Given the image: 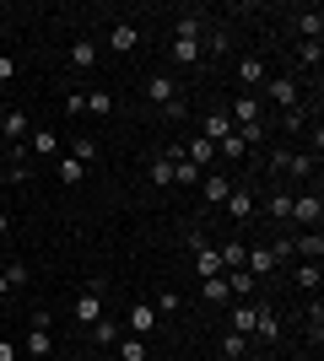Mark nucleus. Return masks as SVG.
<instances>
[{
	"instance_id": "obj_1",
	"label": "nucleus",
	"mask_w": 324,
	"mask_h": 361,
	"mask_svg": "<svg viewBox=\"0 0 324 361\" xmlns=\"http://www.w3.org/2000/svg\"><path fill=\"white\" fill-rule=\"evenodd\" d=\"M146 103H157L168 119H179L184 114V97H179V81H173L168 71H157V75H146Z\"/></svg>"
},
{
	"instance_id": "obj_2",
	"label": "nucleus",
	"mask_w": 324,
	"mask_h": 361,
	"mask_svg": "<svg viewBox=\"0 0 324 361\" xmlns=\"http://www.w3.org/2000/svg\"><path fill=\"white\" fill-rule=\"evenodd\" d=\"M49 324H54V318H49L44 307H32V313H28V356L32 361L54 356V334H49Z\"/></svg>"
},
{
	"instance_id": "obj_3",
	"label": "nucleus",
	"mask_w": 324,
	"mask_h": 361,
	"mask_svg": "<svg viewBox=\"0 0 324 361\" xmlns=\"http://www.w3.org/2000/svg\"><path fill=\"white\" fill-rule=\"evenodd\" d=\"M71 318H76V324H87V329L103 318V286H97V281H87V286L76 291V302H71Z\"/></svg>"
},
{
	"instance_id": "obj_4",
	"label": "nucleus",
	"mask_w": 324,
	"mask_h": 361,
	"mask_svg": "<svg viewBox=\"0 0 324 361\" xmlns=\"http://www.w3.org/2000/svg\"><path fill=\"white\" fill-rule=\"evenodd\" d=\"M222 205H227V216L238 226H248V221H254V211H260V205H254V189H244V183H232V195L222 200Z\"/></svg>"
},
{
	"instance_id": "obj_5",
	"label": "nucleus",
	"mask_w": 324,
	"mask_h": 361,
	"mask_svg": "<svg viewBox=\"0 0 324 361\" xmlns=\"http://www.w3.org/2000/svg\"><path fill=\"white\" fill-rule=\"evenodd\" d=\"M254 324H260V302L238 297V302L227 307V329H232V334H254Z\"/></svg>"
},
{
	"instance_id": "obj_6",
	"label": "nucleus",
	"mask_w": 324,
	"mask_h": 361,
	"mask_svg": "<svg viewBox=\"0 0 324 361\" xmlns=\"http://www.w3.org/2000/svg\"><path fill=\"white\" fill-rule=\"evenodd\" d=\"M157 324H162V318H157V307H152V302H136V307L124 313V329L136 334V340H146V334H152Z\"/></svg>"
},
{
	"instance_id": "obj_7",
	"label": "nucleus",
	"mask_w": 324,
	"mask_h": 361,
	"mask_svg": "<svg viewBox=\"0 0 324 361\" xmlns=\"http://www.w3.org/2000/svg\"><path fill=\"white\" fill-rule=\"evenodd\" d=\"M287 248H292L297 259L319 264V259H324V238H319V226H313V232H297V238H287Z\"/></svg>"
},
{
	"instance_id": "obj_8",
	"label": "nucleus",
	"mask_w": 324,
	"mask_h": 361,
	"mask_svg": "<svg viewBox=\"0 0 324 361\" xmlns=\"http://www.w3.org/2000/svg\"><path fill=\"white\" fill-rule=\"evenodd\" d=\"M227 119H232V130H238V124H254L260 119V97H254V92H238L227 103Z\"/></svg>"
},
{
	"instance_id": "obj_9",
	"label": "nucleus",
	"mask_w": 324,
	"mask_h": 361,
	"mask_svg": "<svg viewBox=\"0 0 324 361\" xmlns=\"http://www.w3.org/2000/svg\"><path fill=\"white\" fill-rule=\"evenodd\" d=\"M265 92H270L276 108H297V81L292 75H265Z\"/></svg>"
},
{
	"instance_id": "obj_10",
	"label": "nucleus",
	"mask_w": 324,
	"mask_h": 361,
	"mask_svg": "<svg viewBox=\"0 0 324 361\" xmlns=\"http://www.w3.org/2000/svg\"><path fill=\"white\" fill-rule=\"evenodd\" d=\"M319 216H324L319 195H292V221L297 226H319Z\"/></svg>"
},
{
	"instance_id": "obj_11",
	"label": "nucleus",
	"mask_w": 324,
	"mask_h": 361,
	"mask_svg": "<svg viewBox=\"0 0 324 361\" xmlns=\"http://www.w3.org/2000/svg\"><path fill=\"white\" fill-rule=\"evenodd\" d=\"M227 195H232L227 173H216V167H211V173H205V178H200V200H205V205H222V200H227Z\"/></svg>"
},
{
	"instance_id": "obj_12",
	"label": "nucleus",
	"mask_w": 324,
	"mask_h": 361,
	"mask_svg": "<svg viewBox=\"0 0 324 361\" xmlns=\"http://www.w3.org/2000/svg\"><path fill=\"white\" fill-rule=\"evenodd\" d=\"M265 60L260 54H244V60H238V81H244V92H254V87H265Z\"/></svg>"
},
{
	"instance_id": "obj_13",
	"label": "nucleus",
	"mask_w": 324,
	"mask_h": 361,
	"mask_svg": "<svg viewBox=\"0 0 324 361\" xmlns=\"http://www.w3.org/2000/svg\"><path fill=\"white\" fill-rule=\"evenodd\" d=\"M184 157H189V162H195V167H200V173H211V167H216V146H211V140H205V135L184 140Z\"/></svg>"
},
{
	"instance_id": "obj_14",
	"label": "nucleus",
	"mask_w": 324,
	"mask_h": 361,
	"mask_svg": "<svg viewBox=\"0 0 324 361\" xmlns=\"http://www.w3.org/2000/svg\"><path fill=\"white\" fill-rule=\"evenodd\" d=\"M265 216L276 226H292V189H276V195L265 200Z\"/></svg>"
},
{
	"instance_id": "obj_15",
	"label": "nucleus",
	"mask_w": 324,
	"mask_h": 361,
	"mask_svg": "<svg viewBox=\"0 0 324 361\" xmlns=\"http://www.w3.org/2000/svg\"><path fill=\"white\" fill-rule=\"evenodd\" d=\"M200 135L211 140V146H216V140H227V135H232V119H227V108H211V114H205Z\"/></svg>"
},
{
	"instance_id": "obj_16",
	"label": "nucleus",
	"mask_w": 324,
	"mask_h": 361,
	"mask_svg": "<svg viewBox=\"0 0 324 361\" xmlns=\"http://www.w3.org/2000/svg\"><path fill=\"white\" fill-rule=\"evenodd\" d=\"M136 44H140V32L130 27V22H114V27H108V49H114V54H130Z\"/></svg>"
},
{
	"instance_id": "obj_17",
	"label": "nucleus",
	"mask_w": 324,
	"mask_h": 361,
	"mask_svg": "<svg viewBox=\"0 0 324 361\" xmlns=\"http://www.w3.org/2000/svg\"><path fill=\"white\" fill-rule=\"evenodd\" d=\"M65 60H71V71H92V65H97V44H92V38H76Z\"/></svg>"
},
{
	"instance_id": "obj_18",
	"label": "nucleus",
	"mask_w": 324,
	"mask_h": 361,
	"mask_svg": "<svg viewBox=\"0 0 324 361\" xmlns=\"http://www.w3.org/2000/svg\"><path fill=\"white\" fill-rule=\"evenodd\" d=\"M189 254H195V275H200V281H211V275H222V254H216L211 243H205V248H189Z\"/></svg>"
},
{
	"instance_id": "obj_19",
	"label": "nucleus",
	"mask_w": 324,
	"mask_h": 361,
	"mask_svg": "<svg viewBox=\"0 0 324 361\" xmlns=\"http://www.w3.org/2000/svg\"><path fill=\"white\" fill-rule=\"evenodd\" d=\"M216 254H222V270H244V259H248V243H244V238H227L222 248H216Z\"/></svg>"
},
{
	"instance_id": "obj_20",
	"label": "nucleus",
	"mask_w": 324,
	"mask_h": 361,
	"mask_svg": "<svg viewBox=\"0 0 324 361\" xmlns=\"http://www.w3.org/2000/svg\"><path fill=\"white\" fill-rule=\"evenodd\" d=\"M200 178H205V173L189 162V157H179V162H173V183H179V189H200Z\"/></svg>"
},
{
	"instance_id": "obj_21",
	"label": "nucleus",
	"mask_w": 324,
	"mask_h": 361,
	"mask_svg": "<svg viewBox=\"0 0 324 361\" xmlns=\"http://www.w3.org/2000/svg\"><path fill=\"white\" fill-rule=\"evenodd\" d=\"M313 167H319V157H313V151H292V162H287V178H313Z\"/></svg>"
},
{
	"instance_id": "obj_22",
	"label": "nucleus",
	"mask_w": 324,
	"mask_h": 361,
	"mask_svg": "<svg viewBox=\"0 0 324 361\" xmlns=\"http://www.w3.org/2000/svg\"><path fill=\"white\" fill-rule=\"evenodd\" d=\"M297 32H303V44H319V32H324V11H319V6L297 16Z\"/></svg>"
},
{
	"instance_id": "obj_23",
	"label": "nucleus",
	"mask_w": 324,
	"mask_h": 361,
	"mask_svg": "<svg viewBox=\"0 0 324 361\" xmlns=\"http://www.w3.org/2000/svg\"><path fill=\"white\" fill-rule=\"evenodd\" d=\"M292 281H297V286H303V291H313V297H319V281H324V270H319V264H308V259H303V264H297V270H292Z\"/></svg>"
},
{
	"instance_id": "obj_24",
	"label": "nucleus",
	"mask_w": 324,
	"mask_h": 361,
	"mask_svg": "<svg viewBox=\"0 0 324 361\" xmlns=\"http://www.w3.org/2000/svg\"><path fill=\"white\" fill-rule=\"evenodd\" d=\"M254 334H260V340H281V318L270 313V302H260V324H254Z\"/></svg>"
},
{
	"instance_id": "obj_25",
	"label": "nucleus",
	"mask_w": 324,
	"mask_h": 361,
	"mask_svg": "<svg viewBox=\"0 0 324 361\" xmlns=\"http://www.w3.org/2000/svg\"><path fill=\"white\" fill-rule=\"evenodd\" d=\"M222 157H227V162H244V157H248V146L238 140V130H232L227 140H216V162H222Z\"/></svg>"
},
{
	"instance_id": "obj_26",
	"label": "nucleus",
	"mask_w": 324,
	"mask_h": 361,
	"mask_svg": "<svg viewBox=\"0 0 324 361\" xmlns=\"http://www.w3.org/2000/svg\"><path fill=\"white\" fill-rule=\"evenodd\" d=\"M81 103H87V114H97V119H108V114H114V97H108L103 87H97V92H81Z\"/></svg>"
},
{
	"instance_id": "obj_27",
	"label": "nucleus",
	"mask_w": 324,
	"mask_h": 361,
	"mask_svg": "<svg viewBox=\"0 0 324 361\" xmlns=\"http://www.w3.org/2000/svg\"><path fill=\"white\" fill-rule=\"evenodd\" d=\"M254 286H260V281H254L248 270H227V291L232 297H254Z\"/></svg>"
},
{
	"instance_id": "obj_28",
	"label": "nucleus",
	"mask_w": 324,
	"mask_h": 361,
	"mask_svg": "<svg viewBox=\"0 0 324 361\" xmlns=\"http://www.w3.org/2000/svg\"><path fill=\"white\" fill-rule=\"evenodd\" d=\"M28 151H32V157H54V151H60V140L49 135V130H32V135H28Z\"/></svg>"
},
{
	"instance_id": "obj_29",
	"label": "nucleus",
	"mask_w": 324,
	"mask_h": 361,
	"mask_svg": "<svg viewBox=\"0 0 324 361\" xmlns=\"http://www.w3.org/2000/svg\"><path fill=\"white\" fill-rule=\"evenodd\" d=\"M222 356H227V361H244L248 356V334H222Z\"/></svg>"
},
{
	"instance_id": "obj_30",
	"label": "nucleus",
	"mask_w": 324,
	"mask_h": 361,
	"mask_svg": "<svg viewBox=\"0 0 324 361\" xmlns=\"http://www.w3.org/2000/svg\"><path fill=\"white\" fill-rule=\"evenodd\" d=\"M71 157H76L81 167H92L97 162V140L92 135H76V140H71Z\"/></svg>"
},
{
	"instance_id": "obj_31",
	"label": "nucleus",
	"mask_w": 324,
	"mask_h": 361,
	"mask_svg": "<svg viewBox=\"0 0 324 361\" xmlns=\"http://www.w3.org/2000/svg\"><path fill=\"white\" fill-rule=\"evenodd\" d=\"M119 361H146V340H136V334H119Z\"/></svg>"
},
{
	"instance_id": "obj_32",
	"label": "nucleus",
	"mask_w": 324,
	"mask_h": 361,
	"mask_svg": "<svg viewBox=\"0 0 324 361\" xmlns=\"http://www.w3.org/2000/svg\"><path fill=\"white\" fill-rule=\"evenodd\" d=\"M200 27H205L200 11H184V16H179V38H189V44H200Z\"/></svg>"
},
{
	"instance_id": "obj_33",
	"label": "nucleus",
	"mask_w": 324,
	"mask_h": 361,
	"mask_svg": "<svg viewBox=\"0 0 324 361\" xmlns=\"http://www.w3.org/2000/svg\"><path fill=\"white\" fill-rule=\"evenodd\" d=\"M200 297L205 302H227L232 291H227V275H211V281H200Z\"/></svg>"
},
{
	"instance_id": "obj_34",
	"label": "nucleus",
	"mask_w": 324,
	"mask_h": 361,
	"mask_svg": "<svg viewBox=\"0 0 324 361\" xmlns=\"http://www.w3.org/2000/svg\"><path fill=\"white\" fill-rule=\"evenodd\" d=\"M92 340H97V345H119V324H114V318H97V324H92Z\"/></svg>"
},
{
	"instance_id": "obj_35",
	"label": "nucleus",
	"mask_w": 324,
	"mask_h": 361,
	"mask_svg": "<svg viewBox=\"0 0 324 361\" xmlns=\"http://www.w3.org/2000/svg\"><path fill=\"white\" fill-rule=\"evenodd\" d=\"M265 135H270V130H265V119H254V124H238V140H244V146H265Z\"/></svg>"
},
{
	"instance_id": "obj_36",
	"label": "nucleus",
	"mask_w": 324,
	"mask_h": 361,
	"mask_svg": "<svg viewBox=\"0 0 324 361\" xmlns=\"http://www.w3.org/2000/svg\"><path fill=\"white\" fill-rule=\"evenodd\" d=\"M81 178H87V167H81L76 157H60V183H71V189H76Z\"/></svg>"
},
{
	"instance_id": "obj_37",
	"label": "nucleus",
	"mask_w": 324,
	"mask_h": 361,
	"mask_svg": "<svg viewBox=\"0 0 324 361\" xmlns=\"http://www.w3.org/2000/svg\"><path fill=\"white\" fill-rule=\"evenodd\" d=\"M6 178L11 183H32V162L28 157H11V162H6Z\"/></svg>"
},
{
	"instance_id": "obj_38",
	"label": "nucleus",
	"mask_w": 324,
	"mask_h": 361,
	"mask_svg": "<svg viewBox=\"0 0 324 361\" xmlns=\"http://www.w3.org/2000/svg\"><path fill=\"white\" fill-rule=\"evenodd\" d=\"M303 124H308V108H303V103H297V108H287V114H281V130H287V135H297Z\"/></svg>"
},
{
	"instance_id": "obj_39",
	"label": "nucleus",
	"mask_w": 324,
	"mask_h": 361,
	"mask_svg": "<svg viewBox=\"0 0 324 361\" xmlns=\"http://www.w3.org/2000/svg\"><path fill=\"white\" fill-rule=\"evenodd\" d=\"M303 318H308V340L319 345V340H324V307H319V297H313V307H308Z\"/></svg>"
},
{
	"instance_id": "obj_40",
	"label": "nucleus",
	"mask_w": 324,
	"mask_h": 361,
	"mask_svg": "<svg viewBox=\"0 0 324 361\" xmlns=\"http://www.w3.org/2000/svg\"><path fill=\"white\" fill-rule=\"evenodd\" d=\"M173 60H184V65H200V44H189V38H173Z\"/></svg>"
},
{
	"instance_id": "obj_41",
	"label": "nucleus",
	"mask_w": 324,
	"mask_h": 361,
	"mask_svg": "<svg viewBox=\"0 0 324 361\" xmlns=\"http://www.w3.org/2000/svg\"><path fill=\"white\" fill-rule=\"evenodd\" d=\"M152 183H157V189H173V162H168V157H157V162H152Z\"/></svg>"
},
{
	"instance_id": "obj_42",
	"label": "nucleus",
	"mask_w": 324,
	"mask_h": 361,
	"mask_svg": "<svg viewBox=\"0 0 324 361\" xmlns=\"http://www.w3.org/2000/svg\"><path fill=\"white\" fill-rule=\"evenodd\" d=\"M152 307H157V318H173V313H179V291H157Z\"/></svg>"
},
{
	"instance_id": "obj_43",
	"label": "nucleus",
	"mask_w": 324,
	"mask_h": 361,
	"mask_svg": "<svg viewBox=\"0 0 324 361\" xmlns=\"http://www.w3.org/2000/svg\"><path fill=\"white\" fill-rule=\"evenodd\" d=\"M6 281H11V291H22V286H28V264H16V259H11V264H6Z\"/></svg>"
},
{
	"instance_id": "obj_44",
	"label": "nucleus",
	"mask_w": 324,
	"mask_h": 361,
	"mask_svg": "<svg viewBox=\"0 0 324 361\" xmlns=\"http://www.w3.org/2000/svg\"><path fill=\"white\" fill-rule=\"evenodd\" d=\"M319 60H324L319 44H297V65H319Z\"/></svg>"
},
{
	"instance_id": "obj_45",
	"label": "nucleus",
	"mask_w": 324,
	"mask_h": 361,
	"mask_svg": "<svg viewBox=\"0 0 324 361\" xmlns=\"http://www.w3.org/2000/svg\"><path fill=\"white\" fill-rule=\"evenodd\" d=\"M287 162H292V151H287V146H270V173H287Z\"/></svg>"
},
{
	"instance_id": "obj_46",
	"label": "nucleus",
	"mask_w": 324,
	"mask_h": 361,
	"mask_svg": "<svg viewBox=\"0 0 324 361\" xmlns=\"http://www.w3.org/2000/svg\"><path fill=\"white\" fill-rule=\"evenodd\" d=\"M11 75H16V60H6V54H0V87H6Z\"/></svg>"
},
{
	"instance_id": "obj_47",
	"label": "nucleus",
	"mask_w": 324,
	"mask_h": 361,
	"mask_svg": "<svg viewBox=\"0 0 324 361\" xmlns=\"http://www.w3.org/2000/svg\"><path fill=\"white\" fill-rule=\"evenodd\" d=\"M0 361H16V345H11V340H0Z\"/></svg>"
},
{
	"instance_id": "obj_48",
	"label": "nucleus",
	"mask_w": 324,
	"mask_h": 361,
	"mask_svg": "<svg viewBox=\"0 0 324 361\" xmlns=\"http://www.w3.org/2000/svg\"><path fill=\"white\" fill-rule=\"evenodd\" d=\"M6 291H11V281H6V264H0V297H6Z\"/></svg>"
},
{
	"instance_id": "obj_49",
	"label": "nucleus",
	"mask_w": 324,
	"mask_h": 361,
	"mask_svg": "<svg viewBox=\"0 0 324 361\" xmlns=\"http://www.w3.org/2000/svg\"><path fill=\"white\" fill-rule=\"evenodd\" d=\"M0 119H6V97H0Z\"/></svg>"
},
{
	"instance_id": "obj_50",
	"label": "nucleus",
	"mask_w": 324,
	"mask_h": 361,
	"mask_svg": "<svg viewBox=\"0 0 324 361\" xmlns=\"http://www.w3.org/2000/svg\"><path fill=\"white\" fill-rule=\"evenodd\" d=\"M0 167H6V146H0Z\"/></svg>"
},
{
	"instance_id": "obj_51",
	"label": "nucleus",
	"mask_w": 324,
	"mask_h": 361,
	"mask_svg": "<svg viewBox=\"0 0 324 361\" xmlns=\"http://www.w3.org/2000/svg\"><path fill=\"white\" fill-rule=\"evenodd\" d=\"M0 232H6V216H0Z\"/></svg>"
}]
</instances>
